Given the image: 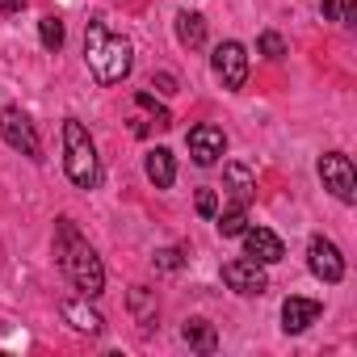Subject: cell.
Listing matches in <instances>:
<instances>
[{
  "instance_id": "cell-1",
  "label": "cell",
  "mask_w": 357,
  "mask_h": 357,
  "mask_svg": "<svg viewBox=\"0 0 357 357\" xmlns=\"http://www.w3.org/2000/svg\"><path fill=\"white\" fill-rule=\"evenodd\" d=\"M55 231H59V240H55V257H59L68 282H72L84 298H97V294L105 290V265H101V257H97L93 244L76 231L72 219H59Z\"/></svg>"
},
{
  "instance_id": "cell-2",
  "label": "cell",
  "mask_w": 357,
  "mask_h": 357,
  "mask_svg": "<svg viewBox=\"0 0 357 357\" xmlns=\"http://www.w3.org/2000/svg\"><path fill=\"white\" fill-rule=\"evenodd\" d=\"M84 59H89V68H93V76L101 84H118L135 68V47H130V38L109 34L105 22H89V30H84Z\"/></svg>"
},
{
  "instance_id": "cell-3",
  "label": "cell",
  "mask_w": 357,
  "mask_h": 357,
  "mask_svg": "<svg viewBox=\"0 0 357 357\" xmlns=\"http://www.w3.org/2000/svg\"><path fill=\"white\" fill-rule=\"evenodd\" d=\"M63 168H68V181H72L76 190H93L97 176H101V168H97V147H93L89 130H84L76 118L63 122Z\"/></svg>"
},
{
  "instance_id": "cell-4",
  "label": "cell",
  "mask_w": 357,
  "mask_h": 357,
  "mask_svg": "<svg viewBox=\"0 0 357 357\" xmlns=\"http://www.w3.org/2000/svg\"><path fill=\"white\" fill-rule=\"evenodd\" d=\"M0 139H5L13 151L30 155V160H43V143H38V130H34L30 114H26V109H17V105H5V109H0Z\"/></svg>"
},
{
  "instance_id": "cell-5",
  "label": "cell",
  "mask_w": 357,
  "mask_h": 357,
  "mask_svg": "<svg viewBox=\"0 0 357 357\" xmlns=\"http://www.w3.org/2000/svg\"><path fill=\"white\" fill-rule=\"evenodd\" d=\"M319 181H324V190H332V198L357 202V172H353V160L344 151H324L319 155Z\"/></svg>"
},
{
  "instance_id": "cell-6",
  "label": "cell",
  "mask_w": 357,
  "mask_h": 357,
  "mask_svg": "<svg viewBox=\"0 0 357 357\" xmlns=\"http://www.w3.org/2000/svg\"><path fill=\"white\" fill-rule=\"evenodd\" d=\"M211 68H215V76H219V84L227 89V93H240L244 89V80H248V51L240 47V43H219L215 47V55H211Z\"/></svg>"
},
{
  "instance_id": "cell-7",
  "label": "cell",
  "mask_w": 357,
  "mask_h": 357,
  "mask_svg": "<svg viewBox=\"0 0 357 357\" xmlns=\"http://www.w3.org/2000/svg\"><path fill=\"white\" fill-rule=\"evenodd\" d=\"M223 282H227V290H236V294H244V298H257V294H265V290H269L265 265H257L252 257L227 261V265H223Z\"/></svg>"
},
{
  "instance_id": "cell-8",
  "label": "cell",
  "mask_w": 357,
  "mask_h": 357,
  "mask_svg": "<svg viewBox=\"0 0 357 357\" xmlns=\"http://www.w3.org/2000/svg\"><path fill=\"white\" fill-rule=\"evenodd\" d=\"M307 265H311V273H315L319 282H328V286H336V282L344 278V257H340V248H336L332 240H324V236L311 240V248H307Z\"/></svg>"
},
{
  "instance_id": "cell-9",
  "label": "cell",
  "mask_w": 357,
  "mask_h": 357,
  "mask_svg": "<svg viewBox=\"0 0 357 357\" xmlns=\"http://www.w3.org/2000/svg\"><path fill=\"white\" fill-rule=\"evenodd\" d=\"M223 151H227V135H223V126L202 122V126H194V130H190V155H194V164L211 168V164H219V155H223Z\"/></svg>"
},
{
  "instance_id": "cell-10",
  "label": "cell",
  "mask_w": 357,
  "mask_h": 357,
  "mask_svg": "<svg viewBox=\"0 0 357 357\" xmlns=\"http://www.w3.org/2000/svg\"><path fill=\"white\" fill-rule=\"evenodd\" d=\"M244 257H252L257 265H278L286 257V244L269 231V227H244Z\"/></svg>"
},
{
  "instance_id": "cell-11",
  "label": "cell",
  "mask_w": 357,
  "mask_h": 357,
  "mask_svg": "<svg viewBox=\"0 0 357 357\" xmlns=\"http://www.w3.org/2000/svg\"><path fill=\"white\" fill-rule=\"evenodd\" d=\"M319 303L315 298H303V294H290L286 303H282V328L290 332V336H298V332H307L315 319H319Z\"/></svg>"
},
{
  "instance_id": "cell-12",
  "label": "cell",
  "mask_w": 357,
  "mask_h": 357,
  "mask_svg": "<svg viewBox=\"0 0 357 357\" xmlns=\"http://www.w3.org/2000/svg\"><path fill=\"white\" fill-rule=\"evenodd\" d=\"M223 190L231 194V202L248 206V202L257 198V176H252V168L240 164V160H227V164H223Z\"/></svg>"
},
{
  "instance_id": "cell-13",
  "label": "cell",
  "mask_w": 357,
  "mask_h": 357,
  "mask_svg": "<svg viewBox=\"0 0 357 357\" xmlns=\"http://www.w3.org/2000/svg\"><path fill=\"white\" fill-rule=\"evenodd\" d=\"M143 172H147V181L155 190H168L176 181V160H172V151L168 147H151L147 160H143Z\"/></svg>"
},
{
  "instance_id": "cell-14",
  "label": "cell",
  "mask_w": 357,
  "mask_h": 357,
  "mask_svg": "<svg viewBox=\"0 0 357 357\" xmlns=\"http://www.w3.org/2000/svg\"><path fill=\"white\" fill-rule=\"evenodd\" d=\"M59 311H63V319H68L76 332H89V336L105 332V319H101V311H93V307H89V298H84V303H80V298H68Z\"/></svg>"
},
{
  "instance_id": "cell-15",
  "label": "cell",
  "mask_w": 357,
  "mask_h": 357,
  "mask_svg": "<svg viewBox=\"0 0 357 357\" xmlns=\"http://www.w3.org/2000/svg\"><path fill=\"white\" fill-rule=\"evenodd\" d=\"M181 340H185L194 353H215V349H219V332H215L211 319H185Z\"/></svg>"
},
{
  "instance_id": "cell-16",
  "label": "cell",
  "mask_w": 357,
  "mask_h": 357,
  "mask_svg": "<svg viewBox=\"0 0 357 357\" xmlns=\"http://www.w3.org/2000/svg\"><path fill=\"white\" fill-rule=\"evenodd\" d=\"M176 43L190 47V51H198V47L206 43V17H202V13L181 9V13H176Z\"/></svg>"
},
{
  "instance_id": "cell-17",
  "label": "cell",
  "mask_w": 357,
  "mask_h": 357,
  "mask_svg": "<svg viewBox=\"0 0 357 357\" xmlns=\"http://www.w3.org/2000/svg\"><path fill=\"white\" fill-rule=\"evenodd\" d=\"M126 307H130V315H135V324H139V328H155V315H160V307H155V290L135 286V290H130V298H126Z\"/></svg>"
},
{
  "instance_id": "cell-18",
  "label": "cell",
  "mask_w": 357,
  "mask_h": 357,
  "mask_svg": "<svg viewBox=\"0 0 357 357\" xmlns=\"http://www.w3.org/2000/svg\"><path fill=\"white\" fill-rule=\"evenodd\" d=\"M219 219V236H240L244 227H248V206H240V202H231V211H223V215H215Z\"/></svg>"
},
{
  "instance_id": "cell-19",
  "label": "cell",
  "mask_w": 357,
  "mask_h": 357,
  "mask_svg": "<svg viewBox=\"0 0 357 357\" xmlns=\"http://www.w3.org/2000/svg\"><path fill=\"white\" fill-rule=\"evenodd\" d=\"M38 38H43V47L55 55L59 47H63V17H55V13H47L43 22H38Z\"/></svg>"
},
{
  "instance_id": "cell-20",
  "label": "cell",
  "mask_w": 357,
  "mask_h": 357,
  "mask_svg": "<svg viewBox=\"0 0 357 357\" xmlns=\"http://www.w3.org/2000/svg\"><path fill=\"white\" fill-rule=\"evenodd\" d=\"M135 105H139V109H151V114H155V126H172V114H168V109H164L147 89H139V93H135Z\"/></svg>"
},
{
  "instance_id": "cell-21",
  "label": "cell",
  "mask_w": 357,
  "mask_h": 357,
  "mask_svg": "<svg viewBox=\"0 0 357 357\" xmlns=\"http://www.w3.org/2000/svg\"><path fill=\"white\" fill-rule=\"evenodd\" d=\"M151 261H155V269H160V273H176V269L185 265V252H181V248H155V257H151Z\"/></svg>"
},
{
  "instance_id": "cell-22",
  "label": "cell",
  "mask_w": 357,
  "mask_h": 357,
  "mask_svg": "<svg viewBox=\"0 0 357 357\" xmlns=\"http://www.w3.org/2000/svg\"><path fill=\"white\" fill-rule=\"evenodd\" d=\"M353 0H324V17L328 22H344V26H353Z\"/></svg>"
},
{
  "instance_id": "cell-23",
  "label": "cell",
  "mask_w": 357,
  "mask_h": 357,
  "mask_svg": "<svg viewBox=\"0 0 357 357\" xmlns=\"http://www.w3.org/2000/svg\"><path fill=\"white\" fill-rule=\"evenodd\" d=\"M257 51H261L265 59H282V55H286V43H282V34H273V30H265V34L257 38Z\"/></svg>"
},
{
  "instance_id": "cell-24",
  "label": "cell",
  "mask_w": 357,
  "mask_h": 357,
  "mask_svg": "<svg viewBox=\"0 0 357 357\" xmlns=\"http://www.w3.org/2000/svg\"><path fill=\"white\" fill-rule=\"evenodd\" d=\"M194 206H198V215H202V219H215V215H219V194H215V190H198Z\"/></svg>"
},
{
  "instance_id": "cell-25",
  "label": "cell",
  "mask_w": 357,
  "mask_h": 357,
  "mask_svg": "<svg viewBox=\"0 0 357 357\" xmlns=\"http://www.w3.org/2000/svg\"><path fill=\"white\" fill-rule=\"evenodd\" d=\"M151 84H155L160 93H176V76H168V72H160V76H151Z\"/></svg>"
},
{
  "instance_id": "cell-26",
  "label": "cell",
  "mask_w": 357,
  "mask_h": 357,
  "mask_svg": "<svg viewBox=\"0 0 357 357\" xmlns=\"http://www.w3.org/2000/svg\"><path fill=\"white\" fill-rule=\"evenodd\" d=\"M0 9H5V13H22L26 0H0Z\"/></svg>"
}]
</instances>
